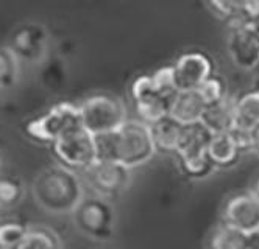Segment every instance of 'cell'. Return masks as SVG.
<instances>
[{"label":"cell","mask_w":259,"mask_h":249,"mask_svg":"<svg viewBox=\"0 0 259 249\" xmlns=\"http://www.w3.org/2000/svg\"><path fill=\"white\" fill-rule=\"evenodd\" d=\"M209 10L225 21L231 22L237 17V0H206Z\"/></svg>","instance_id":"obj_26"},{"label":"cell","mask_w":259,"mask_h":249,"mask_svg":"<svg viewBox=\"0 0 259 249\" xmlns=\"http://www.w3.org/2000/svg\"><path fill=\"white\" fill-rule=\"evenodd\" d=\"M19 80V61L5 45H0V92L16 86Z\"/></svg>","instance_id":"obj_20"},{"label":"cell","mask_w":259,"mask_h":249,"mask_svg":"<svg viewBox=\"0 0 259 249\" xmlns=\"http://www.w3.org/2000/svg\"><path fill=\"white\" fill-rule=\"evenodd\" d=\"M225 223L244 234L259 231V201L251 193H239L228 200L224 210Z\"/></svg>","instance_id":"obj_13"},{"label":"cell","mask_w":259,"mask_h":249,"mask_svg":"<svg viewBox=\"0 0 259 249\" xmlns=\"http://www.w3.org/2000/svg\"><path fill=\"white\" fill-rule=\"evenodd\" d=\"M22 198V184L13 176L0 178V206L10 207L21 201Z\"/></svg>","instance_id":"obj_23"},{"label":"cell","mask_w":259,"mask_h":249,"mask_svg":"<svg viewBox=\"0 0 259 249\" xmlns=\"http://www.w3.org/2000/svg\"><path fill=\"white\" fill-rule=\"evenodd\" d=\"M247 249H259V231L247 234Z\"/></svg>","instance_id":"obj_29"},{"label":"cell","mask_w":259,"mask_h":249,"mask_svg":"<svg viewBox=\"0 0 259 249\" xmlns=\"http://www.w3.org/2000/svg\"><path fill=\"white\" fill-rule=\"evenodd\" d=\"M132 98L141 122L152 125L169 116L174 97L161 95L152 81V75H141L132 84Z\"/></svg>","instance_id":"obj_11"},{"label":"cell","mask_w":259,"mask_h":249,"mask_svg":"<svg viewBox=\"0 0 259 249\" xmlns=\"http://www.w3.org/2000/svg\"><path fill=\"white\" fill-rule=\"evenodd\" d=\"M211 136L212 134L200 122L183 126V132L175 153L180 158L183 171L189 178H206L214 170L206 155Z\"/></svg>","instance_id":"obj_3"},{"label":"cell","mask_w":259,"mask_h":249,"mask_svg":"<svg viewBox=\"0 0 259 249\" xmlns=\"http://www.w3.org/2000/svg\"><path fill=\"white\" fill-rule=\"evenodd\" d=\"M227 50L236 67L254 70L259 67V22L233 21L227 39Z\"/></svg>","instance_id":"obj_6"},{"label":"cell","mask_w":259,"mask_h":249,"mask_svg":"<svg viewBox=\"0 0 259 249\" xmlns=\"http://www.w3.org/2000/svg\"><path fill=\"white\" fill-rule=\"evenodd\" d=\"M197 90L201 95V98L205 100L206 105L215 103V102L222 100V98L228 95L225 83L222 81L220 78H217V76H214V75H211L205 83H201Z\"/></svg>","instance_id":"obj_25"},{"label":"cell","mask_w":259,"mask_h":249,"mask_svg":"<svg viewBox=\"0 0 259 249\" xmlns=\"http://www.w3.org/2000/svg\"><path fill=\"white\" fill-rule=\"evenodd\" d=\"M228 132L231 134V137H233V140H234V143L240 153L253 150V131L233 126L231 131H228Z\"/></svg>","instance_id":"obj_28"},{"label":"cell","mask_w":259,"mask_h":249,"mask_svg":"<svg viewBox=\"0 0 259 249\" xmlns=\"http://www.w3.org/2000/svg\"><path fill=\"white\" fill-rule=\"evenodd\" d=\"M0 165H2V153H0Z\"/></svg>","instance_id":"obj_32"},{"label":"cell","mask_w":259,"mask_h":249,"mask_svg":"<svg viewBox=\"0 0 259 249\" xmlns=\"http://www.w3.org/2000/svg\"><path fill=\"white\" fill-rule=\"evenodd\" d=\"M259 125V92L256 89L234 98V126L253 131Z\"/></svg>","instance_id":"obj_18"},{"label":"cell","mask_w":259,"mask_h":249,"mask_svg":"<svg viewBox=\"0 0 259 249\" xmlns=\"http://www.w3.org/2000/svg\"><path fill=\"white\" fill-rule=\"evenodd\" d=\"M206 155L214 168H228L237 162L240 151L230 132H217L209 139Z\"/></svg>","instance_id":"obj_16"},{"label":"cell","mask_w":259,"mask_h":249,"mask_svg":"<svg viewBox=\"0 0 259 249\" xmlns=\"http://www.w3.org/2000/svg\"><path fill=\"white\" fill-rule=\"evenodd\" d=\"M17 249H61V244L58 237L47 229H31Z\"/></svg>","instance_id":"obj_21"},{"label":"cell","mask_w":259,"mask_h":249,"mask_svg":"<svg viewBox=\"0 0 259 249\" xmlns=\"http://www.w3.org/2000/svg\"><path fill=\"white\" fill-rule=\"evenodd\" d=\"M81 126L94 136L117 129L126 120V108L120 98L111 93H97L80 106Z\"/></svg>","instance_id":"obj_4"},{"label":"cell","mask_w":259,"mask_h":249,"mask_svg":"<svg viewBox=\"0 0 259 249\" xmlns=\"http://www.w3.org/2000/svg\"><path fill=\"white\" fill-rule=\"evenodd\" d=\"M27 235V229L19 223L0 224V249H17Z\"/></svg>","instance_id":"obj_22"},{"label":"cell","mask_w":259,"mask_h":249,"mask_svg":"<svg viewBox=\"0 0 259 249\" xmlns=\"http://www.w3.org/2000/svg\"><path fill=\"white\" fill-rule=\"evenodd\" d=\"M206 108L205 100L198 90H178L170 105L169 116L181 125H192L200 122Z\"/></svg>","instance_id":"obj_14"},{"label":"cell","mask_w":259,"mask_h":249,"mask_svg":"<svg viewBox=\"0 0 259 249\" xmlns=\"http://www.w3.org/2000/svg\"><path fill=\"white\" fill-rule=\"evenodd\" d=\"M81 126L78 106L72 103H60L50 108L42 116L33 119L27 125V134L36 142L53 143L66 132Z\"/></svg>","instance_id":"obj_5"},{"label":"cell","mask_w":259,"mask_h":249,"mask_svg":"<svg viewBox=\"0 0 259 249\" xmlns=\"http://www.w3.org/2000/svg\"><path fill=\"white\" fill-rule=\"evenodd\" d=\"M200 123L211 134L231 131L234 126V98L227 95L215 103L206 105Z\"/></svg>","instance_id":"obj_15"},{"label":"cell","mask_w":259,"mask_h":249,"mask_svg":"<svg viewBox=\"0 0 259 249\" xmlns=\"http://www.w3.org/2000/svg\"><path fill=\"white\" fill-rule=\"evenodd\" d=\"M253 150L259 153V125L253 129Z\"/></svg>","instance_id":"obj_30"},{"label":"cell","mask_w":259,"mask_h":249,"mask_svg":"<svg viewBox=\"0 0 259 249\" xmlns=\"http://www.w3.org/2000/svg\"><path fill=\"white\" fill-rule=\"evenodd\" d=\"M73 220L81 232L92 238H109L114 229V210L102 196L84 198L73 210Z\"/></svg>","instance_id":"obj_9"},{"label":"cell","mask_w":259,"mask_h":249,"mask_svg":"<svg viewBox=\"0 0 259 249\" xmlns=\"http://www.w3.org/2000/svg\"><path fill=\"white\" fill-rule=\"evenodd\" d=\"M149 126H150L152 139H153L156 151H162V153L177 151L184 125L178 123L170 116H165Z\"/></svg>","instance_id":"obj_17"},{"label":"cell","mask_w":259,"mask_h":249,"mask_svg":"<svg viewBox=\"0 0 259 249\" xmlns=\"http://www.w3.org/2000/svg\"><path fill=\"white\" fill-rule=\"evenodd\" d=\"M257 22H259V17H257Z\"/></svg>","instance_id":"obj_33"},{"label":"cell","mask_w":259,"mask_h":249,"mask_svg":"<svg viewBox=\"0 0 259 249\" xmlns=\"http://www.w3.org/2000/svg\"><path fill=\"white\" fill-rule=\"evenodd\" d=\"M251 193L256 196V200L259 201V179H257V182L254 184V187H253V190H251Z\"/></svg>","instance_id":"obj_31"},{"label":"cell","mask_w":259,"mask_h":249,"mask_svg":"<svg viewBox=\"0 0 259 249\" xmlns=\"http://www.w3.org/2000/svg\"><path fill=\"white\" fill-rule=\"evenodd\" d=\"M97 159L116 161L128 168L149 162L156 153L150 126L141 120H125L117 129L96 136Z\"/></svg>","instance_id":"obj_1"},{"label":"cell","mask_w":259,"mask_h":249,"mask_svg":"<svg viewBox=\"0 0 259 249\" xmlns=\"http://www.w3.org/2000/svg\"><path fill=\"white\" fill-rule=\"evenodd\" d=\"M33 195L50 214H72L84 196L78 175L64 165L42 170L33 182Z\"/></svg>","instance_id":"obj_2"},{"label":"cell","mask_w":259,"mask_h":249,"mask_svg":"<svg viewBox=\"0 0 259 249\" xmlns=\"http://www.w3.org/2000/svg\"><path fill=\"white\" fill-rule=\"evenodd\" d=\"M257 17H259V0H237L236 21H257Z\"/></svg>","instance_id":"obj_27"},{"label":"cell","mask_w":259,"mask_h":249,"mask_svg":"<svg viewBox=\"0 0 259 249\" xmlns=\"http://www.w3.org/2000/svg\"><path fill=\"white\" fill-rule=\"evenodd\" d=\"M89 185L100 196H114L123 191L132 181V168H128L116 161L97 159L83 170Z\"/></svg>","instance_id":"obj_10"},{"label":"cell","mask_w":259,"mask_h":249,"mask_svg":"<svg viewBox=\"0 0 259 249\" xmlns=\"http://www.w3.org/2000/svg\"><path fill=\"white\" fill-rule=\"evenodd\" d=\"M49 42L50 36L42 24L25 22L11 33L7 47L19 64H39L47 55Z\"/></svg>","instance_id":"obj_8"},{"label":"cell","mask_w":259,"mask_h":249,"mask_svg":"<svg viewBox=\"0 0 259 249\" xmlns=\"http://www.w3.org/2000/svg\"><path fill=\"white\" fill-rule=\"evenodd\" d=\"M152 81L155 89L164 95V97H175V93L178 92L177 86H175V80H174V67L172 66H165L158 69L153 75H152Z\"/></svg>","instance_id":"obj_24"},{"label":"cell","mask_w":259,"mask_h":249,"mask_svg":"<svg viewBox=\"0 0 259 249\" xmlns=\"http://www.w3.org/2000/svg\"><path fill=\"white\" fill-rule=\"evenodd\" d=\"M55 156L58 158L61 165L70 170H86L91 164L97 161V145L96 136L78 126L66 132L63 137L53 142Z\"/></svg>","instance_id":"obj_7"},{"label":"cell","mask_w":259,"mask_h":249,"mask_svg":"<svg viewBox=\"0 0 259 249\" xmlns=\"http://www.w3.org/2000/svg\"><path fill=\"white\" fill-rule=\"evenodd\" d=\"M172 67L178 90H195L212 75V61L201 52L183 53Z\"/></svg>","instance_id":"obj_12"},{"label":"cell","mask_w":259,"mask_h":249,"mask_svg":"<svg viewBox=\"0 0 259 249\" xmlns=\"http://www.w3.org/2000/svg\"><path fill=\"white\" fill-rule=\"evenodd\" d=\"M209 249H247V234L228 223H222L209 237Z\"/></svg>","instance_id":"obj_19"}]
</instances>
